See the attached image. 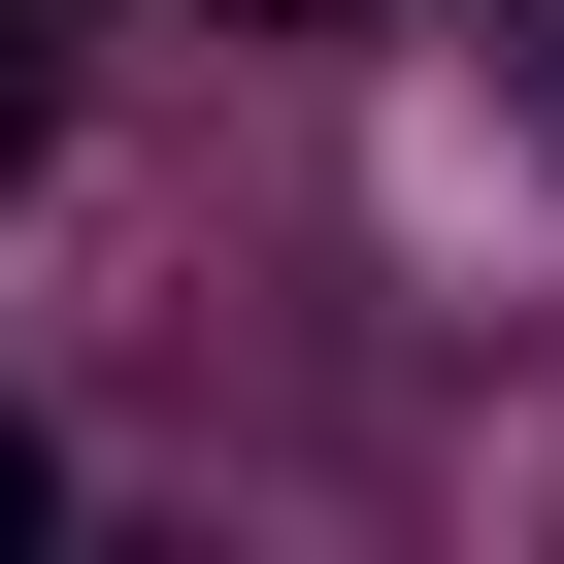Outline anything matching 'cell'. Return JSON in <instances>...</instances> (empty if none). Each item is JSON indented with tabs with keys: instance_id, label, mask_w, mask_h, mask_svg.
Instances as JSON below:
<instances>
[{
	"instance_id": "cell-1",
	"label": "cell",
	"mask_w": 564,
	"mask_h": 564,
	"mask_svg": "<svg viewBox=\"0 0 564 564\" xmlns=\"http://www.w3.org/2000/svg\"><path fill=\"white\" fill-rule=\"evenodd\" d=\"M34 100H67V0H0V166H34Z\"/></svg>"
},
{
	"instance_id": "cell-2",
	"label": "cell",
	"mask_w": 564,
	"mask_h": 564,
	"mask_svg": "<svg viewBox=\"0 0 564 564\" xmlns=\"http://www.w3.org/2000/svg\"><path fill=\"white\" fill-rule=\"evenodd\" d=\"M0 564H34V432H0Z\"/></svg>"
},
{
	"instance_id": "cell-3",
	"label": "cell",
	"mask_w": 564,
	"mask_h": 564,
	"mask_svg": "<svg viewBox=\"0 0 564 564\" xmlns=\"http://www.w3.org/2000/svg\"><path fill=\"white\" fill-rule=\"evenodd\" d=\"M531 133H564V0H531Z\"/></svg>"
}]
</instances>
